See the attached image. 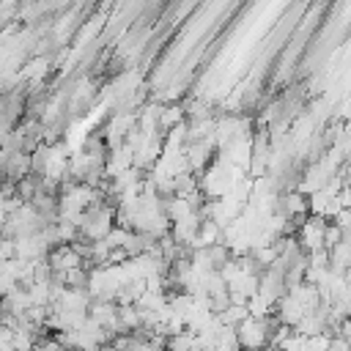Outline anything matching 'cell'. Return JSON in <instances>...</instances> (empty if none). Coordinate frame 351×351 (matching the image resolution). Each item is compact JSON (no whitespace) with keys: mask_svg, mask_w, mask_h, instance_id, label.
<instances>
[{"mask_svg":"<svg viewBox=\"0 0 351 351\" xmlns=\"http://www.w3.org/2000/svg\"><path fill=\"white\" fill-rule=\"evenodd\" d=\"M47 261H49L52 271H69V269H74V266H85L82 255H80L71 244H58V247H52V250L47 252Z\"/></svg>","mask_w":351,"mask_h":351,"instance_id":"6da1fadb","label":"cell"},{"mask_svg":"<svg viewBox=\"0 0 351 351\" xmlns=\"http://www.w3.org/2000/svg\"><path fill=\"white\" fill-rule=\"evenodd\" d=\"M274 313H277V318H280L285 326L293 329V326L302 321L304 307H302V302H299L293 293H285V296H280V299L274 302Z\"/></svg>","mask_w":351,"mask_h":351,"instance_id":"7a4b0ae2","label":"cell"}]
</instances>
